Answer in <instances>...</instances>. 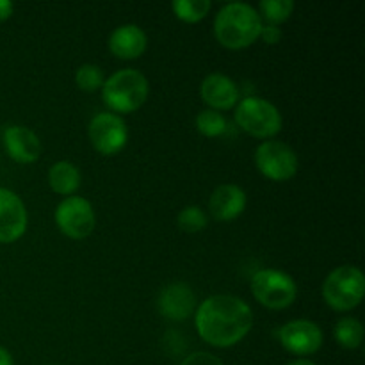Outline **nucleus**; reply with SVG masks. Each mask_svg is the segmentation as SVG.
I'll list each match as a JSON object with an SVG mask.
<instances>
[{
    "mask_svg": "<svg viewBox=\"0 0 365 365\" xmlns=\"http://www.w3.org/2000/svg\"><path fill=\"white\" fill-rule=\"evenodd\" d=\"M198 335L214 348H232L250 334L253 312L237 296L216 294L207 298L196 310Z\"/></svg>",
    "mask_w": 365,
    "mask_h": 365,
    "instance_id": "nucleus-1",
    "label": "nucleus"
},
{
    "mask_svg": "<svg viewBox=\"0 0 365 365\" xmlns=\"http://www.w3.org/2000/svg\"><path fill=\"white\" fill-rule=\"evenodd\" d=\"M262 18L255 7L245 2H232L221 7L214 20V34L220 45L241 50L253 45L262 32Z\"/></svg>",
    "mask_w": 365,
    "mask_h": 365,
    "instance_id": "nucleus-2",
    "label": "nucleus"
},
{
    "mask_svg": "<svg viewBox=\"0 0 365 365\" xmlns=\"http://www.w3.org/2000/svg\"><path fill=\"white\" fill-rule=\"evenodd\" d=\"M150 93L145 75L134 68L118 70L102 86L103 103L113 113L128 114L138 110L146 102Z\"/></svg>",
    "mask_w": 365,
    "mask_h": 365,
    "instance_id": "nucleus-3",
    "label": "nucleus"
},
{
    "mask_svg": "<svg viewBox=\"0 0 365 365\" xmlns=\"http://www.w3.org/2000/svg\"><path fill=\"white\" fill-rule=\"evenodd\" d=\"M365 292L364 273L355 266L331 271L323 284V298L337 312H349L360 305Z\"/></svg>",
    "mask_w": 365,
    "mask_h": 365,
    "instance_id": "nucleus-4",
    "label": "nucleus"
},
{
    "mask_svg": "<svg viewBox=\"0 0 365 365\" xmlns=\"http://www.w3.org/2000/svg\"><path fill=\"white\" fill-rule=\"evenodd\" d=\"M235 121L246 134L259 139L273 138L284 125L277 106L260 96H246L241 100L235 109Z\"/></svg>",
    "mask_w": 365,
    "mask_h": 365,
    "instance_id": "nucleus-5",
    "label": "nucleus"
},
{
    "mask_svg": "<svg viewBox=\"0 0 365 365\" xmlns=\"http://www.w3.org/2000/svg\"><path fill=\"white\" fill-rule=\"evenodd\" d=\"M252 292L257 302L271 310L287 309L298 296V287L291 274L280 269H260L252 278Z\"/></svg>",
    "mask_w": 365,
    "mask_h": 365,
    "instance_id": "nucleus-6",
    "label": "nucleus"
},
{
    "mask_svg": "<svg viewBox=\"0 0 365 365\" xmlns=\"http://www.w3.org/2000/svg\"><path fill=\"white\" fill-rule=\"evenodd\" d=\"M255 164L260 173L274 182L291 180L298 173V155L282 141L262 143L255 152Z\"/></svg>",
    "mask_w": 365,
    "mask_h": 365,
    "instance_id": "nucleus-7",
    "label": "nucleus"
},
{
    "mask_svg": "<svg viewBox=\"0 0 365 365\" xmlns=\"http://www.w3.org/2000/svg\"><path fill=\"white\" fill-rule=\"evenodd\" d=\"M95 210L82 196H68L56 209V223L66 237L86 239L95 230Z\"/></svg>",
    "mask_w": 365,
    "mask_h": 365,
    "instance_id": "nucleus-8",
    "label": "nucleus"
},
{
    "mask_svg": "<svg viewBox=\"0 0 365 365\" xmlns=\"http://www.w3.org/2000/svg\"><path fill=\"white\" fill-rule=\"evenodd\" d=\"M89 139L93 148L102 155H116L128 141L127 123L113 113H100L89 121Z\"/></svg>",
    "mask_w": 365,
    "mask_h": 365,
    "instance_id": "nucleus-9",
    "label": "nucleus"
},
{
    "mask_svg": "<svg viewBox=\"0 0 365 365\" xmlns=\"http://www.w3.org/2000/svg\"><path fill=\"white\" fill-rule=\"evenodd\" d=\"M278 337L289 353L298 356L314 355L323 346V330L309 319H296L284 324Z\"/></svg>",
    "mask_w": 365,
    "mask_h": 365,
    "instance_id": "nucleus-10",
    "label": "nucleus"
},
{
    "mask_svg": "<svg viewBox=\"0 0 365 365\" xmlns=\"http://www.w3.org/2000/svg\"><path fill=\"white\" fill-rule=\"evenodd\" d=\"M27 209L16 192L0 187V242L18 241L27 230Z\"/></svg>",
    "mask_w": 365,
    "mask_h": 365,
    "instance_id": "nucleus-11",
    "label": "nucleus"
},
{
    "mask_svg": "<svg viewBox=\"0 0 365 365\" xmlns=\"http://www.w3.org/2000/svg\"><path fill=\"white\" fill-rule=\"evenodd\" d=\"M160 314L171 321H184L192 316L196 307V296L191 291V287L185 284H170L164 287L159 294Z\"/></svg>",
    "mask_w": 365,
    "mask_h": 365,
    "instance_id": "nucleus-12",
    "label": "nucleus"
},
{
    "mask_svg": "<svg viewBox=\"0 0 365 365\" xmlns=\"http://www.w3.org/2000/svg\"><path fill=\"white\" fill-rule=\"evenodd\" d=\"M4 146L13 160L20 164L36 163L41 155V143L38 135L27 127L11 125L4 132Z\"/></svg>",
    "mask_w": 365,
    "mask_h": 365,
    "instance_id": "nucleus-13",
    "label": "nucleus"
},
{
    "mask_svg": "<svg viewBox=\"0 0 365 365\" xmlns=\"http://www.w3.org/2000/svg\"><path fill=\"white\" fill-rule=\"evenodd\" d=\"M202 98L212 110H228L237 106L239 89L230 77L223 73H210L203 78Z\"/></svg>",
    "mask_w": 365,
    "mask_h": 365,
    "instance_id": "nucleus-14",
    "label": "nucleus"
},
{
    "mask_svg": "<svg viewBox=\"0 0 365 365\" xmlns=\"http://www.w3.org/2000/svg\"><path fill=\"white\" fill-rule=\"evenodd\" d=\"M246 209V192L235 184H223L216 187L209 200V210L214 220H237Z\"/></svg>",
    "mask_w": 365,
    "mask_h": 365,
    "instance_id": "nucleus-15",
    "label": "nucleus"
},
{
    "mask_svg": "<svg viewBox=\"0 0 365 365\" xmlns=\"http://www.w3.org/2000/svg\"><path fill=\"white\" fill-rule=\"evenodd\" d=\"M146 45H148V38H146L145 31L134 24L120 25L114 29L113 34L109 38V50L123 61L138 59L145 53Z\"/></svg>",
    "mask_w": 365,
    "mask_h": 365,
    "instance_id": "nucleus-16",
    "label": "nucleus"
},
{
    "mask_svg": "<svg viewBox=\"0 0 365 365\" xmlns=\"http://www.w3.org/2000/svg\"><path fill=\"white\" fill-rule=\"evenodd\" d=\"M48 185L57 195H71L81 185V171L75 164L68 163V160L56 163L48 171Z\"/></svg>",
    "mask_w": 365,
    "mask_h": 365,
    "instance_id": "nucleus-17",
    "label": "nucleus"
},
{
    "mask_svg": "<svg viewBox=\"0 0 365 365\" xmlns=\"http://www.w3.org/2000/svg\"><path fill=\"white\" fill-rule=\"evenodd\" d=\"M335 339L346 349H356L364 342V327L355 317H344L335 324Z\"/></svg>",
    "mask_w": 365,
    "mask_h": 365,
    "instance_id": "nucleus-18",
    "label": "nucleus"
},
{
    "mask_svg": "<svg viewBox=\"0 0 365 365\" xmlns=\"http://www.w3.org/2000/svg\"><path fill=\"white\" fill-rule=\"evenodd\" d=\"M210 0H175L173 13L178 20L185 24H198L209 14Z\"/></svg>",
    "mask_w": 365,
    "mask_h": 365,
    "instance_id": "nucleus-19",
    "label": "nucleus"
},
{
    "mask_svg": "<svg viewBox=\"0 0 365 365\" xmlns=\"http://www.w3.org/2000/svg\"><path fill=\"white\" fill-rule=\"evenodd\" d=\"M292 11H294L292 0H262L257 13L267 21V25H277L278 27L291 18Z\"/></svg>",
    "mask_w": 365,
    "mask_h": 365,
    "instance_id": "nucleus-20",
    "label": "nucleus"
},
{
    "mask_svg": "<svg viewBox=\"0 0 365 365\" xmlns=\"http://www.w3.org/2000/svg\"><path fill=\"white\" fill-rule=\"evenodd\" d=\"M196 128L205 138H220L227 130V120L217 110L205 109L196 116Z\"/></svg>",
    "mask_w": 365,
    "mask_h": 365,
    "instance_id": "nucleus-21",
    "label": "nucleus"
},
{
    "mask_svg": "<svg viewBox=\"0 0 365 365\" xmlns=\"http://www.w3.org/2000/svg\"><path fill=\"white\" fill-rule=\"evenodd\" d=\"M178 228L187 234H196L207 227V214L200 207H185L177 217Z\"/></svg>",
    "mask_w": 365,
    "mask_h": 365,
    "instance_id": "nucleus-22",
    "label": "nucleus"
},
{
    "mask_svg": "<svg viewBox=\"0 0 365 365\" xmlns=\"http://www.w3.org/2000/svg\"><path fill=\"white\" fill-rule=\"evenodd\" d=\"M75 82H77V86L82 91L91 93L102 88L106 78H103V71L98 66H95V64H84L75 73Z\"/></svg>",
    "mask_w": 365,
    "mask_h": 365,
    "instance_id": "nucleus-23",
    "label": "nucleus"
},
{
    "mask_svg": "<svg viewBox=\"0 0 365 365\" xmlns=\"http://www.w3.org/2000/svg\"><path fill=\"white\" fill-rule=\"evenodd\" d=\"M180 365H225V364L221 362L217 356L210 355V353L198 351V353H192V355L185 356V359L182 360Z\"/></svg>",
    "mask_w": 365,
    "mask_h": 365,
    "instance_id": "nucleus-24",
    "label": "nucleus"
},
{
    "mask_svg": "<svg viewBox=\"0 0 365 365\" xmlns=\"http://www.w3.org/2000/svg\"><path fill=\"white\" fill-rule=\"evenodd\" d=\"M260 38H262L267 45H277V43L282 39V31L277 27V25H262Z\"/></svg>",
    "mask_w": 365,
    "mask_h": 365,
    "instance_id": "nucleus-25",
    "label": "nucleus"
},
{
    "mask_svg": "<svg viewBox=\"0 0 365 365\" xmlns=\"http://www.w3.org/2000/svg\"><path fill=\"white\" fill-rule=\"evenodd\" d=\"M13 11H14L13 2H9V0H0V21L9 20Z\"/></svg>",
    "mask_w": 365,
    "mask_h": 365,
    "instance_id": "nucleus-26",
    "label": "nucleus"
},
{
    "mask_svg": "<svg viewBox=\"0 0 365 365\" xmlns=\"http://www.w3.org/2000/svg\"><path fill=\"white\" fill-rule=\"evenodd\" d=\"M0 365H14L11 353L6 348H2V346H0Z\"/></svg>",
    "mask_w": 365,
    "mask_h": 365,
    "instance_id": "nucleus-27",
    "label": "nucleus"
},
{
    "mask_svg": "<svg viewBox=\"0 0 365 365\" xmlns=\"http://www.w3.org/2000/svg\"><path fill=\"white\" fill-rule=\"evenodd\" d=\"M287 365H316L312 362V360H307V359H299V360H294V362L287 364Z\"/></svg>",
    "mask_w": 365,
    "mask_h": 365,
    "instance_id": "nucleus-28",
    "label": "nucleus"
}]
</instances>
